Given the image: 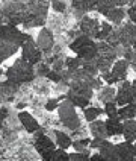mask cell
<instances>
[{"label":"cell","mask_w":136,"mask_h":161,"mask_svg":"<svg viewBox=\"0 0 136 161\" xmlns=\"http://www.w3.org/2000/svg\"><path fill=\"white\" fill-rule=\"evenodd\" d=\"M6 80L11 84H15L20 85L23 82H30L35 78V70H33V65L29 64L27 61H24L23 58L17 59L15 63L12 64L6 70Z\"/></svg>","instance_id":"cell-1"},{"label":"cell","mask_w":136,"mask_h":161,"mask_svg":"<svg viewBox=\"0 0 136 161\" xmlns=\"http://www.w3.org/2000/svg\"><path fill=\"white\" fill-rule=\"evenodd\" d=\"M2 12H3L5 20L8 21V25H11V26L23 25L26 21L27 15H29L26 0H9V2L5 3Z\"/></svg>","instance_id":"cell-2"},{"label":"cell","mask_w":136,"mask_h":161,"mask_svg":"<svg viewBox=\"0 0 136 161\" xmlns=\"http://www.w3.org/2000/svg\"><path fill=\"white\" fill-rule=\"evenodd\" d=\"M70 49H71L74 53L80 58L83 63H91L95 59L97 56V43H94V40L89 38L86 35H79L76 36V40L70 44Z\"/></svg>","instance_id":"cell-3"},{"label":"cell","mask_w":136,"mask_h":161,"mask_svg":"<svg viewBox=\"0 0 136 161\" xmlns=\"http://www.w3.org/2000/svg\"><path fill=\"white\" fill-rule=\"evenodd\" d=\"M97 49H98V52H97V56L92 63L95 64V67L98 69L100 73L110 72L112 65L117 61V49L109 44L108 41H100L97 44Z\"/></svg>","instance_id":"cell-4"},{"label":"cell","mask_w":136,"mask_h":161,"mask_svg":"<svg viewBox=\"0 0 136 161\" xmlns=\"http://www.w3.org/2000/svg\"><path fill=\"white\" fill-rule=\"evenodd\" d=\"M58 111H59V119L63 123V126H67L68 129H74V131L80 128V119L76 113V107L70 100L63 99V102H61L58 107Z\"/></svg>","instance_id":"cell-5"},{"label":"cell","mask_w":136,"mask_h":161,"mask_svg":"<svg viewBox=\"0 0 136 161\" xmlns=\"http://www.w3.org/2000/svg\"><path fill=\"white\" fill-rule=\"evenodd\" d=\"M27 36H29L27 34H23L15 26H11V25H5V26L2 25L0 26V43L17 46L21 49V46L26 41Z\"/></svg>","instance_id":"cell-6"},{"label":"cell","mask_w":136,"mask_h":161,"mask_svg":"<svg viewBox=\"0 0 136 161\" xmlns=\"http://www.w3.org/2000/svg\"><path fill=\"white\" fill-rule=\"evenodd\" d=\"M130 63L126 59H117L115 64L112 65L110 72L108 73H101V79L106 80L109 85L115 84V82H123L127 78V70H128Z\"/></svg>","instance_id":"cell-7"},{"label":"cell","mask_w":136,"mask_h":161,"mask_svg":"<svg viewBox=\"0 0 136 161\" xmlns=\"http://www.w3.org/2000/svg\"><path fill=\"white\" fill-rule=\"evenodd\" d=\"M41 50H39V47L36 44V41H33V38L29 35L26 38V41L23 43L21 46V58L27 61L29 64H32V65H35L41 61Z\"/></svg>","instance_id":"cell-8"},{"label":"cell","mask_w":136,"mask_h":161,"mask_svg":"<svg viewBox=\"0 0 136 161\" xmlns=\"http://www.w3.org/2000/svg\"><path fill=\"white\" fill-rule=\"evenodd\" d=\"M115 102L117 105H128V103H135L136 102V91L132 85V82L128 80H123L119 84V87L117 90V94H115Z\"/></svg>","instance_id":"cell-9"},{"label":"cell","mask_w":136,"mask_h":161,"mask_svg":"<svg viewBox=\"0 0 136 161\" xmlns=\"http://www.w3.org/2000/svg\"><path fill=\"white\" fill-rule=\"evenodd\" d=\"M136 152H135V146L133 143H118L113 146V157L112 161H135Z\"/></svg>","instance_id":"cell-10"},{"label":"cell","mask_w":136,"mask_h":161,"mask_svg":"<svg viewBox=\"0 0 136 161\" xmlns=\"http://www.w3.org/2000/svg\"><path fill=\"white\" fill-rule=\"evenodd\" d=\"M35 147L36 151L39 152V155H41V158L44 161H50L52 160V155H53V152L56 151V147H54V143L47 137V135L44 134H39L38 137H36L35 140Z\"/></svg>","instance_id":"cell-11"},{"label":"cell","mask_w":136,"mask_h":161,"mask_svg":"<svg viewBox=\"0 0 136 161\" xmlns=\"http://www.w3.org/2000/svg\"><path fill=\"white\" fill-rule=\"evenodd\" d=\"M119 32V46L123 47H133L136 43V26L135 23H126L118 29Z\"/></svg>","instance_id":"cell-12"},{"label":"cell","mask_w":136,"mask_h":161,"mask_svg":"<svg viewBox=\"0 0 136 161\" xmlns=\"http://www.w3.org/2000/svg\"><path fill=\"white\" fill-rule=\"evenodd\" d=\"M26 3L29 9L27 17H38L45 20L48 11V0H26Z\"/></svg>","instance_id":"cell-13"},{"label":"cell","mask_w":136,"mask_h":161,"mask_svg":"<svg viewBox=\"0 0 136 161\" xmlns=\"http://www.w3.org/2000/svg\"><path fill=\"white\" fill-rule=\"evenodd\" d=\"M100 23L98 20L92 17H83L80 20V32L82 35H86L89 38H95L97 34H98V29H100Z\"/></svg>","instance_id":"cell-14"},{"label":"cell","mask_w":136,"mask_h":161,"mask_svg":"<svg viewBox=\"0 0 136 161\" xmlns=\"http://www.w3.org/2000/svg\"><path fill=\"white\" fill-rule=\"evenodd\" d=\"M36 44H38L41 52H50L54 44L52 32L48 29H41L39 34H38V38H36Z\"/></svg>","instance_id":"cell-15"},{"label":"cell","mask_w":136,"mask_h":161,"mask_svg":"<svg viewBox=\"0 0 136 161\" xmlns=\"http://www.w3.org/2000/svg\"><path fill=\"white\" fill-rule=\"evenodd\" d=\"M18 120L23 125V128L26 129L27 132H30V134H33V132H36L39 129V125L35 120V117H32V114H29L27 111H21L18 114Z\"/></svg>","instance_id":"cell-16"},{"label":"cell","mask_w":136,"mask_h":161,"mask_svg":"<svg viewBox=\"0 0 136 161\" xmlns=\"http://www.w3.org/2000/svg\"><path fill=\"white\" fill-rule=\"evenodd\" d=\"M89 129H91V134L94 135V138H101V140H106L109 135H108V129H106V122L103 120H94L91 122L89 125Z\"/></svg>","instance_id":"cell-17"},{"label":"cell","mask_w":136,"mask_h":161,"mask_svg":"<svg viewBox=\"0 0 136 161\" xmlns=\"http://www.w3.org/2000/svg\"><path fill=\"white\" fill-rule=\"evenodd\" d=\"M106 129H108L109 137L121 135L123 134V122L119 120V117H109L106 120Z\"/></svg>","instance_id":"cell-18"},{"label":"cell","mask_w":136,"mask_h":161,"mask_svg":"<svg viewBox=\"0 0 136 161\" xmlns=\"http://www.w3.org/2000/svg\"><path fill=\"white\" fill-rule=\"evenodd\" d=\"M123 134L126 142L132 143L136 140V120L130 119V120H124L123 122Z\"/></svg>","instance_id":"cell-19"},{"label":"cell","mask_w":136,"mask_h":161,"mask_svg":"<svg viewBox=\"0 0 136 161\" xmlns=\"http://www.w3.org/2000/svg\"><path fill=\"white\" fill-rule=\"evenodd\" d=\"M118 117L121 122L124 120H130V119H135L136 117V102L135 103H128V105H124L118 109Z\"/></svg>","instance_id":"cell-20"},{"label":"cell","mask_w":136,"mask_h":161,"mask_svg":"<svg viewBox=\"0 0 136 161\" xmlns=\"http://www.w3.org/2000/svg\"><path fill=\"white\" fill-rule=\"evenodd\" d=\"M126 15H127V12L124 11V9H123V8H117V6H115V8L112 9L108 15H106V18L109 20V23H113V25H121Z\"/></svg>","instance_id":"cell-21"},{"label":"cell","mask_w":136,"mask_h":161,"mask_svg":"<svg viewBox=\"0 0 136 161\" xmlns=\"http://www.w3.org/2000/svg\"><path fill=\"white\" fill-rule=\"evenodd\" d=\"M54 135H56V143L59 146V149H65V151H67L68 147L73 146V142H71V138H70V135H67L65 132L56 131Z\"/></svg>","instance_id":"cell-22"},{"label":"cell","mask_w":136,"mask_h":161,"mask_svg":"<svg viewBox=\"0 0 136 161\" xmlns=\"http://www.w3.org/2000/svg\"><path fill=\"white\" fill-rule=\"evenodd\" d=\"M104 113V109H101V108H97V107H88L83 109V114H85V119H86V122H94V120H97L101 114Z\"/></svg>","instance_id":"cell-23"},{"label":"cell","mask_w":136,"mask_h":161,"mask_svg":"<svg viewBox=\"0 0 136 161\" xmlns=\"http://www.w3.org/2000/svg\"><path fill=\"white\" fill-rule=\"evenodd\" d=\"M113 31V27H112V25L109 23V21H103L101 25H100V29H98V34H97V40H100V41H106V38H108L109 35H110V32Z\"/></svg>","instance_id":"cell-24"},{"label":"cell","mask_w":136,"mask_h":161,"mask_svg":"<svg viewBox=\"0 0 136 161\" xmlns=\"http://www.w3.org/2000/svg\"><path fill=\"white\" fill-rule=\"evenodd\" d=\"M115 94H117V90H113L110 85L109 87H104L100 93V100L104 102V103H109V102H115Z\"/></svg>","instance_id":"cell-25"},{"label":"cell","mask_w":136,"mask_h":161,"mask_svg":"<svg viewBox=\"0 0 136 161\" xmlns=\"http://www.w3.org/2000/svg\"><path fill=\"white\" fill-rule=\"evenodd\" d=\"M113 8H115V5L112 3V0H98V3H97V6H95V9L98 11L101 15H104V17H106Z\"/></svg>","instance_id":"cell-26"},{"label":"cell","mask_w":136,"mask_h":161,"mask_svg":"<svg viewBox=\"0 0 136 161\" xmlns=\"http://www.w3.org/2000/svg\"><path fill=\"white\" fill-rule=\"evenodd\" d=\"M82 65H83V61H82L79 56H73V58H67L65 59V69L68 72H74V70L80 69Z\"/></svg>","instance_id":"cell-27"},{"label":"cell","mask_w":136,"mask_h":161,"mask_svg":"<svg viewBox=\"0 0 136 161\" xmlns=\"http://www.w3.org/2000/svg\"><path fill=\"white\" fill-rule=\"evenodd\" d=\"M89 143H91L89 138H82V140H76V142L73 143V147H74L76 152H85L86 147L89 146Z\"/></svg>","instance_id":"cell-28"},{"label":"cell","mask_w":136,"mask_h":161,"mask_svg":"<svg viewBox=\"0 0 136 161\" xmlns=\"http://www.w3.org/2000/svg\"><path fill=\"white\" fill-rule=\"evenodd\" d=\"M50 161H70V153L65 152V149H58L53 152Z\"/></svg>","instance_id":"cell-29"},{"label":"cell","mask_w":136,"mask_h":161,"mask_svg":"<svg viewBox=\"0 0 136 161\" xmlns=\"http://www.w3.org/2000/svg\"><path fill=\"white\" fill-rule=\"evenodd\" d=\"M70 161H91V155L88 151H85V152H74V153H70Z\"/></svg>","instance_id":"cell-30"},{"label":"cell","mask_w":136,"mask_h":161,"mask_svg":"<svg viewBox=\"0 0 136 161\" xmlns=\"http://www.w3.org/2000/svg\"><path fill=\"white\" fill-rule=\"evenodd\" d=\"M104 113L108 114V117H118V105L117 102H109L104 103Z\"/></svg>","instance_id":"cell-31"},{"label":"cell","mask_w":136,"mask_h":161,"mask_svg":"<svg viewBox=\"0 0 136 161\" xmlns=\"http://www.w3.org/2000/svg\"><path fill=\"white\" fill-rule=\"evenodd\" d=\"M52 8H53L54 11H58V12H63L67 6H65V3L61 2V0H52Z\"/></svg>","instance_id":"cell-32"},{"label":"cell","mask_w":136,"mask_h":161,"mask_svg":"<svg viewBox=\"0 0 136 161\" xmlns=\"http://www.w3.org/2000/svg\"><path fill=\"white\" fill-rule=\"evenodd\" d=\"M47 78H48V79H52L53 82H61V80H62V75H61V73H58V72H54V70H52V72H48Z\"/></svg>","instance_id":"cell-33"},{"label":"cell","mask_w":136,"mask_h":161,"mask_svg":"<svg viewBox=\"0 0 136 161\" xmlns=\"http://www.w3.org/2000/svg\"><path fill=\"white\" fill-rule=\"evenodd\" d=\"M58 107H59V105H58V100H56V99H52V100H48V102L45 103V109H47V111H53V109H56Z\"/></svg>","instance_id":"cell-34"},{"label":"cell","mask_w":136,"mask_h":161,"mask_svg":"<svg viewBox=\"0 0 136 161\" xmlns=\"http://www.w3.org/2000/svg\"><path fill=\"white\" fill-rule=\"evenodd\" d=\"M127 15H128L132 23H136V6H130L127 11Z\"/></svg>","instance_id":"cell-35"},{"label":"cell","mask_w":136,"mask_h":161,"mask_svg":"<svg viewBox=\"0 0 136 161\" xmlns=\"http://www.w3.org/2000/svg\"><path fill=\"white\" fill-rule=\"evenodd\" d=\"M104 140H101V138H94V140H91L89 143V147L91 149H100V146L103 144Z\"/></svg>","instance_id":"cell-36"},{"label":"cell","mask_w":136,"mask_h":161,"mask_svg":"<svg viewBox=\"0 0 136 161\" xmlns=\"http://www.w3.org/2000/svg\"><path fill=\"white\" fill-rule=\"evenodd\" d=\"M101 80H103V79H100V78H94V79H92V82H91L92 88H94V90H100V88H101Z\"/></svg>","instance_id":"cell-37"},{"label":"cell","mask_w":136,"mask_h":161,"mask_svg":"<svg viewBox=\"0 0 136 161\" xmlns=\"http://www.w3.org/2000/svg\"><path fill=\"white\" fill-rule=\"evenodd\" d=\"M112 3H113L117 8H121V6H124V5H128L130 0H112Z\"/></svg>","instance_id":"cell-38"},{"label":"cell","mask_w":136,"mask_h":161,"mask_svg":"<svg viewBox=\"0 0 136 161\" xmlns=\"http://www.w3.org/2000/svg\"><path fill=\"white\" fill-rule=\"evenodd\" d=\"M48 72H50V69L45 64H41V67L38 69V75H48Z\"/></svg>","instance_id":"cell-39"},{"label":"cell","mask_w":136,"mask_h":161,"mask_svg":"<svg viewBox=\"0 0 136 161\" xmlns=\"http://www.w3.org/2000/svg\"><path fill=\"white\" fill-rule=\"evenodd\" d=\"M91 161H108L104 157H101L100 153H94V155H91Z\"/></svg>","instance_id":"cell-40"},{"label":"cell","mask_w":136,"mask_h":161,"mask_svg":"<svg viewBox=\"0 0 136 161\" xmlns=\"http://www.w3.org/2000/svg\"><path fill=\"white\" fill-rule=\"evenodd\" d=\"M130 64H132V67H133V70L136 72V50L133 52V58H132V61H130Z\"/></svg>","instance_id":"cell-41"},{"label":"cell","mask_w":136,"mask_h":161,"mask_svg":"<svg viewBox=\"0 0 136 161\" xmlns=\"http://www.w3.org/2000/svg\"><path fill=\"white\" fill-rule=\"evenodd\" d=\"M3 12H2V9H0V26H2V20H3Z\"/></svg>","instance_id":"cell-42"},{"label":"cell","mask_w":136,"mask_h":161,"mask_svg":"<svg viewBox=\"0 0 136 161\" xmlns=\"http://www.w3.org/2000/svg\"><path fill=\"white\" fill-rule=\"evenodd\" d=\"M130 5H132V6H136V0H130Z\"/></svg>","instance_id":"cell-43"},{"label":"cell","mask_w":136,"mask_h":161,"mask_svg":"<svg viewBox=\"0 0 136 161\" xmlns=\"http://www.w3.org/2000/svg\"><path fill=\"white\" fill-rule=\"evenodd\" d=\"M132 85H133V88H135V91H136V78H135V80L132 82Z\"/></svg>","instance_id":"cell-44"},{"label":"cell","mask_w":136,"mask_h":161,"mask_svg":"<svg viewBox=\"0 0 136 161\" xmlns=\"http://www.w3.org/2000/svg\"><path fill=\"white\" fill-rule=\"evenodd\" d=\"M2 75H3V70H2V69H0V76H2Z\"/></svg>","instance_id":"cell-45"},{"label":"cell","mask_w":136,"mask_h":161,"mask_svg":"<svg viewBox=\"0 0 136 161\" xmlns=\"http://www.w3.org/2000/svg\"><path fill=\"white\" fill-rule=\"evenodd\" d=\"M2 61H3V58H2V55H0V63H2Z\"/></svg>","instance_id":"cell-46"},{"label":"cell","mask_w":136,"mask_h":161,"mask_svg":"<svg viewBox=\"0 0 136 161\" xmlns=\"http://www.w3.org/2000/svg\"><path fill=\"white\" fill-rule=\"evenodd\" d=\"M133 146H135V152H136V143H135V144H133Z\"/></svg>","instance_id":"cell-47"},{"label":"cell","mask_w":136,"mask_h":161,"mask_svg":"<svg viewBox=\"0 0 136 161\" xmlns=\"http://www.w3.org/2000/svg\"><path fill=\"white\" fill-rule=\"evenodd\" d=\"M3 2H9V0H3Z\"/></svg>","instance_id":"cell-48"},{"label":"cell","mask_w":136,"mask_h":161,"mask_svg":"<svg viewBox=\"0 0 136 161\" xmlns=\"http://www.w3.org/2000/svg\"><path fill=\"white\" fill-rule=\"evenodd\" d=\"M135 161H136V157H135Z\"/></svg>","instance_id":"cell-49"},{"label":"cell","mask_w":136,"mask_h":161,"mask_svg":"<svg viewBox=\"0 0 136 161\" xmlns=\"http://www.w3.org/2000/svg\"><path fill=\"white\" fill-rule=\"evenodd\" d=\"M0 100H2V97H0Z\"/></svg>","instance_id":"cell-50"}]
</instances>
